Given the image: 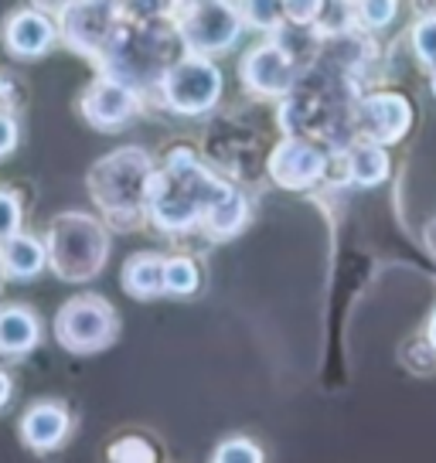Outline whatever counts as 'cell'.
Returning a JSON list of instances; mask_svg holds the SVG:
<instances>
[{
  "mask_svg": "<svg viewBox=\"0 0 436 463\" xmlns=\"http://www.w3.org/2000/svg\"><path fill=\"white\" fill-rule=\"evenodd\" d=\"M232 184L204 167L188 146H175L164 167H157L150 198H147V222L167 235H188L212 215L218 202L232 194Z\"/></svg>",
  "mask_w": 436,
  "mask_h": 463,
  "instance_id": "6da1fadb",
  "label": "cell"
},
{
  "mask_svg": "<svg viewBox=\"0 0 436 463\" xmlns=\"http://www.w3.org/2000/svg\"><path fill=\"white\" fill-rule=\"evenodd\" d=\"M154 174L157 164L144 146H119L89 167V198L96 202L109 229L137 232L144 225Z\"/></svg>",
  "mask_w": 436,
  "mask_h": 463,
  "instance_id": "7a4b0ae2",
  "label": "cell"
},
{
  "mask_svg": "<svg viewBox=\"0 0 436 463\" xmlns=\"http://www.w3.org/2000/svg\"><path fill=\"white\" fill-rule=\"evenodd\" d=\"M185 52L177 21L157 17V21H137V17H119L117 31L100 55V72L117 75L144 92L147 86H157L171 61Z\"/></svg>",
  "mask_w": 436,
  "mask_h": 463,
  "instance_id": "3957f363",
  "label": "cell"
},
{
  "mask_svg": "<svg viewBox=\"0 0 436 463\" xmlns=\"http://www.w3.org/2000/svg\"><path fill=\"white\" fill-rule=\"evenodd\" d=\"M48 269L62 283H92L109 260V229L106 222L89 212H62L44 229Z\"/></svg>",
  "mask_w": 436,
  "mask_h": 463,
  "instance_id": "277c9868",
  "label": "cell"
},
{
  "mask_svg": "<svg viewBox=\"0 0 436 463\" xmlns=\"http://www.w3.org/2000/svg\"><path fill=\"white\" fill-rule=\"evenodd\" d=\"M175 21L185 52L208 58L232 52V44L246 28V17L232 0H191L177 11Z\"/></svg>",
  "mask_w": 436,
  "mask_h": 463,
  "instance_id": "5b68a950",
  "label": "cell"
},
{
  "mask_svg": "<svg viewBox=\"0 0 436 463\" xmlns=\"http://www.w3.org/2000/svg\"><path fill=\"white\" fill-rule=\"evenodd\" d=\"M117 334V310L100 293H79L55 314V341L72 354H96L113 345Z\"/></svg>",
  "mask_w": 436,
  "mask_h": 463,
  "instance_id": "8992f818",
  "label": "cell"
},
{
  "mask_svg": "<svg viewBox=\"0 0 436 463\" xmlns=\"http://www.w3.org/2000/svg\"><path fill=\"white\" fill-rule=\"evenodd\" d=\"M222 86L225 82H222L215 61L208 55H194V52L175 58L171 69L157 82L164 106L177 116H202L208 109H215Z\"/></svg>",
  "mask_w": 436,
  "mask_h": 463,
  "instance_id": "52a82bcc",
  "label": "cell"
},
{
  "mask_svg": "<svg viewBox=\"0 0 436 463\" xmlns=\"http://www.w3.org/2000/svg\"><path fill=\"white\" fill-rule=\"evenodd\" d=\"M119 17V0H69V7L59 14V34L75 55L100 61Z\"/></svg>",
  "mask_w": 436,
  "mask_h": 463,
  "instance_id": "ba28073f",
  "label": "cell"
},
{
  "mask_svg": "<svg viewBox=\"0 0 436 463\" xmlns=\"http://www.w3.org/2000/svg\"><path fill=\"white\" fill-rule=\"evenodd\" d=\"M140 89L123 82L117 75L100 72L79 96V113L89 127H96L102 133H117L130 123L133 116L140 113Z\"/></svg>",
  "mask_w": 436,
  "mask_h": 463,
  "instance_id": "9c48e42d",
  "label": "cell"
},
{
  "mask_svg": "<svg viewBox=\"0 0 436 463\" xmlns=\"http://www.w3.org/2000/svg\"><path fill=\"white\" fill-rule=\"evenodd\" d=\"M0 42H4V52L17 58V61H38V58H44L62 42L59 21L31 4V7L11 11V14L4 17Z\"/></svg>",
  "mask_w": 436,
  "mask_h": 463,
  "instance_id": "30bf717a",
  "label": "cell"
},
{
  "mask_svg": "<svg viewBox=\"0 0 436 463\" xmlns=\"http://www.w3.org/2000/svg\"><path fill=\"white\" fill-rule=\"evenodd\" d=\"M327 174V154L304 140L300 133H287L270 154V177L287 191H310Z\"/></svg>",
  "mask_w": 436,
  "mask_h": 463,
  "instance_id": "8fae6325",
  "label": "cell"
},
{
  "mask_svg": "<svg viewBox=\"0 0 436 463\" xmlns=\"http://www.w3.org/2000/svg\"><path fill=\"white\" fill-rule=\"evenodd\" d=\"M239 79L252 96H287L297 86V61L283 42H262L242 58Z\"/></svg>",
  "mask_w": 436,
  "mask_h": 463,
  "instance_id": "7c38bea8",
  "label": "cell"
},
{
  "mask_svg": "<svg viewBox=\"0 0 436 463\" xmlns=\"http://www.w3.org/2000/svg\"><path fill=\"white\" fill-rule=\"evenodd\" d=\"M355 127L382 146L399 144L412 127V106L399 92H372L355 102Z\"/></svg>",
  "mask_w": 436,
  "mask_h": 463,
  "instance_id": "4fadbf2b",
  "label": "cell"
},
{
  "mask_svg": "<svg viewBox=\"0 0 436 463\" xmlns=\"http://www.w3.org/2000/svg\"><path fill=\"white\" fill-rule=\"evenodd\" d=\"M17 436L34 453H52L72 436V412L55 399H42L28 405L24 416L17 420Z\"/></svg>",
  "mask_w": 436,
  "mask_h": 463,
  "instance_id": "5bb4252c",
  "label": "cell"
},
{
  "mask_svg": "<svg viewBox=\"0 0 436 463\" xmlns=\"http://www.w3.org/2000/svg\"><path fill=\"white\" fill-rule=\"evenodd\" d=\"M42 345V320L28 304L0 307V358H28Z\"/></svg>",
  "mask_w": 436,
  "mask_h": 463,
  "instance_id": "9a60e30c",
  "label": "cell"
},
{
  "mask_svg": "<svg viewBox=\"0 0 436 463\" xmlns=\"http://www.w3.org/2000/svg\"><path fill=\"white\" fill-rule=\"evenodd\" d=\"M0 269L4 279H34L48 269V246L44 239L31 232H14L11 239L0 242Z\"/></svg>",
  "mask_w": 436,
  "mask_h": 463,
  "instance_id": "2e32d148",
  "label": "cell"
},
{
  "mask_svg": "<svg viewBox=\"0 0 436 463\" xmlns=\"http://www.w3.org/2000/svg\"><path fill=\"white\" fill-rule=\"evenodd\" d=\"M389 154L385 146L375 144V140H362V144H348L345 146V177L358 188H372V184H382L389 177Z\"/></svg>",
  "mask_w": 436,
  "mask_h": 463,
  "instance_id": "e0dca14e",
  "label": "cell"
},
{
  "mask_svg": "<svg viewBox=\"0 0 436 463\" xmlns=\"http://www.w3.org/2000/svg\"><path fill=\"white\" fill-rule=\"evenodd\" d=\"M123 289L133 300H154L164 293V256L157 252H133L130 260L123 262Z\"/></svg>",
  "mask_w": 436,
  "mask_h": 463,
  "instance_id": "ac0fdd59",
  "label": "cell"
},
{
  "mask_svg": "<svg viewBox=\"0 0 436 463\" xmlns=\"http://www.w3.org/2000/svg\"><path fill=\"white\" fill-rule=\"evenodd\" d=\"M246 218H249V202L239 191H232L225 202H218L212 208V215L204 218V229H208L212 239H232L235 232H242Z\"/></svg>",
  "mask_w": 436,
  "mask_h": 463,
  "instance_id": "d6986e66",
  "label": "cell"
},
{
  "mask_svg": "<svg viewBox=\"0 0 436 463\" xmlns=\"http://www.w3.org/2000/svg\"><path fill=\"white\" fill-rule=\"evenodd\" d=\"M202 289V266L194 256H167L164 260V293L167 297H194Z\"/></svg>",
  "mask_w": 436,
  "mask_h": 463,
  "instance_id": "ffe728a7",
  "label": "cell"
},
{
  "mask_svg": "<svg viewBox=\"0 0 436 463\" xmlns=\"http://www.w3.org/2000/svg\"><path fill=\"white\" fill-rule=\"evenodd\" d=\"M239 11H242L249 28H256V31H273V34H280L283 24H287L283 0H242Z\"/></svg>",
  "mask_w": 436,
  "mask_h": 463,
  "instance_id": "44dd1931",
  "label": "cell"
},
{
  "mask_svg": "<svg viewBox=\"0 0 436 463\" xmlns=\"http://www.w3.org/2000/svg\"><path fill=\"white\" fill-rule=\"evenodd\" d=\"M318 28L324 38H335L345 31H355V0H324L318 17Z\"/></svg>",
  "mask_w": 436,
  "mask_h": 463,
  "instance_id": "7402d4cb",
  "label": "cell"
},
{
  "mask_svg": "<svg viewBox=\"0 0 436 463\" xmlns=\"http://www.w3.org/2000/svg\"><path fill=\"white\" fill-rule=\"evenodd\" d=\"M399 14V0H355V21L368 31L389 28Z\"/></svg>",
  "mask_w": 436,
  "mask_h": 463,
  "instance_id": "603a6c76",
  "label": "cell"
},
{
  "mask_svg": "<svg viewBox=\"0 0 436 463\" xmlns=\"http://www.w3.org/2000/svg\"><path fill=\"white\" fill-rule=\"evenodd\" d=\"M106 457L109 460H140V463H150L157 460V453H154V443L144 439V436H123V439H113L109 449H106Z\"/></svg>",
  "mask_w": 436,
  "mask_h": 463,
  "instance_id": "cb8c5ba5",
  "label": "cell"
},
{
  "mask_svg": "<svg viewBox=\"0 0 436 463\" xmlns=\"http://www.w3.org/2000/svg\"><path fill=\"white\" fill-rule=\"evenodd\" d=\"M215 463H260L262 460V449L246 439V436H232L225 443H218V449L212 453Z\"/></svg>",
  "mask_w": 436,
  "mask_h": 463,
  "instance_id": "d4e9b609",
  "label": "cell"
},
{
  "mask_svg": "<svg viewBox=\"0 0 436 463\" xmlns=\"http://www.w3.org/2000/svg\"><path fill=\"white\" fill-rule=\"evenodd\" d=\"M412 52H416V58L426 69L436 65V14H426L416 21V28H412Z\"/></svg>",
  "mask_w": 436,
  "mask_h": 463,
  "instance_id": "484cf974",
  "label": "cell"
},
{
  "mask_svg": "<svg viewBox=\"0 0 436 463\" xmlns=\"http://www.w3.org/2000/svg\"><path fill=\"white\" fill-rule=\"evenodd\" d=\"M21 225H24V204L14 191L0 188V242L21 232Z\"/></svg>",
  "mask_w": 436,
  "mask_h": 463,
  "instance_id": "4316f807",
  "label": "cell"
},
{
  "mask_svg": "<svg viewBox=\"0 0 436 463\" xmlns=\"http://www.w3.org/2000/svg\"><path fill=\"white\" fill-rule=\"evenodd\" d=\"M320 7H324V0H283V14L293 28H314Z\"/></svg>",
  "mask_w": 436,
  "mask_h": 463,
  "instance_id": "83f0119b",
  "label": "cell"
},
{
  "mask_svg": "<svg viewBox=\"0 0 436 463\" xmlns=\"http://www.w3.org/2000/svg\"><path fill=\"white\" fill-rule=\"evenodd\" d=\"M17 140H21V127H17L14 109H0V160L14 154Z\"/></svg>",
  "mask_w": 436,
  "mask_h": 463,
  "instance_id": "f1b7e54d",
  "label": "cell"
},
{
  "mask_svg": "<svg viewBox=\"0 0 436 463\" xmlns=\"http://www.w3.org/2000/svg\"><path fill=\"white\" fill-rule=\"evenodd\" d=\"M17 82H14V75H7V72H0V109H14L17 106Z\"/></svg>",
  "mask_w": 436,
  "mask_h": 463,
  "instance_id": "f546056e",
  "label": "cell"
},
{
  "mask_svg": "<svg viewBox=\"0 0 436 463\" xmlns=\"http://www.w3.org/2000/svg\"><path fill=\"white\" fill-rule=\"evenodd\" d=\"M11 395H14V378H11V372H4V368H0V412L7 409Z\"/></svg>",
  "mask_w": 436,
  "mask_h": 463,
  "instance_id": "4dcf8cb0",
  "label": "cell"
},
{
  "mask_svg": "<svg viewBox=\"0 0 436 463\" xmlns=\"http://www.w3.org/2000/svg\"><path fill=\"white\" fill-rule=\"evenodd\" d=\"M31 4H34V7H42L44 14H55V17L69 7V0H31Z\"/></svg>",
  "mask_w": 436,
  "mask_h": 463,
  "instance_id": "1f68e13d",
  "label": "cell"
},
{
  "mask_svg": "<svg viewBox=\"0 0 436 463\" xmlns=\"http://www.w3.org/2000/svg\"><path fill=\"white\" fill-rule=\"evenodd\" d=\"M426 341H430V347L436 351V310H433V317H430V327H426Z\"/></svg>",
  "mask_w": 436,
  "mask_h": 463,
  "instance_id": "d6a6232c",
  "label": "cell"
},
{
  "mask_svg": "<svg viewBox=\"0 0 436 463\" xmlns=\"http://www.w3.org/2000/svg\"><path fill=\"white\" fill-rule=\"evenodd\" d=\"M430 89H433V96H436V65L430 69Z\"/></svg>",
  "mask_w": 436,
  "mask_h": 463,
  "instance_id": "836d02e7",
  "label": "cell"
},
{
  "mask_svg": "<svg viewBox=\"0 0 436 463\" xmlns=\"http://www.w3.org/2000/svg\"><path fill=\"white\" fill-rule=\"evenodd\" d=\"M430 232H433V235H430V246L436 249V225H433V229H430Z\"/></svg>",
  "mask_w": 436,
  "mask_h": 463,
  "instance_id": "e575fe53",
  "label": "cell"
},
{
  "mask_svg": "<svg viewBox=\"0 0 436 463\" xmlns=\"http://www.w3.org/2000/svg\"><path fill=\"white\" fill-rule=\"evenodd\" d=\"M185 4H191V0H181V7H185Z\"/></svg>",
  "mask_w": 436,
  "mask_h": 463,
  "instance_id": "d590c367",
  "label": "cell"
},
{
  "mask_svg": "<svg viewBox=\"0 0 436 463\" xmlns=\"http://www.w3.org/2000/svg\"><path fill=\"white\" fill-rule=\"evenodd\" d=\"M0 279H4V269H0Z\"/></svg>",
  "mask_w": 436,
  "mask_h": 463,
  "instance_id": "8d00e7d4",
  "label": "cell"
}]
</instances>
